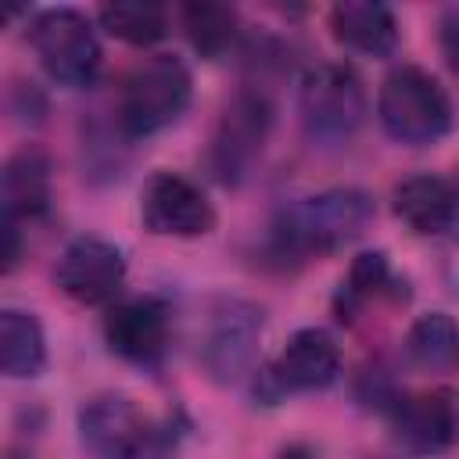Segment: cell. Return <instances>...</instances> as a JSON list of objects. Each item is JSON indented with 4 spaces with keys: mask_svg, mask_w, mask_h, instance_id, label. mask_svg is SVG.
<instances>
[{
    "mask_svg": "<svg viewBox=\"0 0 459 459\" xmlns=\"http://www.w3.org/2000/svg\"><path fill=\"white\" fill-rule=\"evenodd\" d=\"M373 222V197L359 186H333L283 204L273 219V247L290 258L333 255Z\"/></svg>",
    "mask_w": 459,
    "mask_h": 459,
    "instance_id": "1",
    "label": "cell"
},
{
    "mask_svg": "<svg viewBox=\"0 0 459 459\" xmlns=\"http://www.w3.org/2000/svg\"><path fill=\"white\" fill-rule=\"evenodd\" d=\"M79 437L93 459H165L176 448V427L147 416L126 394H93L79 409Z\"/></svg>",
    "mask_w": 459,
    "mask_h": 459,
    "instance_id": "2",
    "label": "cell"
},
{
    "mask_svg": "<svg viewBox=\"0 0 459 459\" xmlns=\"http://www.w3.org/2000/svg\"><path fill=\"white\" fill-rule=\"evenodd\" d=\"M377 115L384 133L405 147L437 143L452 129V100L445 86L420 65H402L380 82Z\"/></svg>",
    "mask_w": 459,
    "mask_h": 459,
    "instance_id": "3",
    "label": "cell"
},
{
    "mask_svg": "<svg viewBox=\"0 0 459 459\" xmlns=\"http://www.w3.org/2000/svg\"><path fill=\"white\" fill-rule=\"evenodd\" d=\"M194 97V79L183 57L176 54H154L140 61L118 93V129L133 140L154 136L165 126H172Z\"/></svg>",
    "mask_w": 459,
    "mask_h": 459,
    "instance_id": "4",
    "label": "cell"
},
{
    "mask_svg": "<svg viewBox=\"0 0 459 459\" xmlns=\"http://www.w3.org/2000/svg\"><path fill=\"white\" fill-rule=\"evenodd\" d=\"M298 108L305 133L316 143H348L366 122L362 79L337 61H319L301 75Z\"/></svg>",
    "mask_w": 459,
    "mask_h": 459,
    "instance_id": "5",
    "label": "cell"
},
{
    "mask_svg": "<svg viewBox=\"0 0 459 459\" xmlns=\"http://www.w3.org/2000/svg\"><path fill=\"white\" fill-rule=\"evenodd\" d=\"M29 39H32V50L39 54V65L47 68L54 82L72 86V90L93 86L104 54H100L93 22L79 7L39 11L29 25Z\"/></svg>",
    "mask_w": 459,
    "mask_h": 459,
    "instance_id": "6",
    "label": "cell"
},
{
    "mask_svg": "<svg viewBox=\"0 0 459 459\" xmlns=\"http://www.w3.org/2000/svg\"><path fill=\"white\" fill-rule=\"evenodd\" d=\"M269 129H273V100L255 86L240 90L222 108V115L212 129V143H208L212 176L226 186L244 183L247 172L255 169V161L262 158Z\"/></svg>",
    "mask_w": 459,
    "mask_h": 459,
    "instance_id": "7",
    "label": "cell"
},
{
    "mask_svg": "<svg viewBox=\"0 0 459 459\" xmlns=\"http://www.w3.org/2000/svg\"><path fill=\"white\" fill-rule=\"evenodd\" d=\"M262 308L244 298H219L201 337V366L215 384H237L251 373L262 337Z\"/></svg>",
    "mask_w": 459,
    "mask_h": 459,
    "instance_id": "8",
    "label": "cell"
},
{
    "mask_svg": "<svg viewBox=\"0 0 459 459\" xmlns=\"http://www.w3.org/2000/svg\"><path fill=\"white\" fill-rule=\"evenodd\" d=\"M337 373H341L337 341L323 326H305L283 344L276 362L269 369H262L255 394H262L265 402H276L294 391H323L337 380Z\"/></svg>",
    "mask_w": 459,
    "mask_h": 459,
    "instance_id": "9",
    "label": "cell"
},
{
    "mask_svg": "<svg viewBox=\"0 0 459 459\" xmlns=\"http://www.w3.org/2000/svg\"><path fill=\"white\" fill-rule=\"evenodd\" d=\"M140 219L154 237H204L215 230L212 201L179 172H154L143 183Z\"/></svg>",
    "mask_w": 459,
    "mask_h": 459,
    "instance_id": "10",
    "label": "cell"
},
{
    "mask_svg": "<svg viewBox=\"0 0 459 459\" xmlns=\"http://www.w3.org/2000/svg\"><path fill=\"white\" fill-rule=\"evenodd\" d=\"M54 280L79 305H108L126 287V255L104 237H75L61 251Z\"/></svg>",
    "mask_w": 459,
    "mask_h": 459,
    "instance_id": "11",
    "label": "cell"
},
{
    "mask_svg": "<svg viewBox=\"0 0 459 459\" xmlns=\"http://www.w3.org/2000/svg\"><path fill=\"white\" fill-rule=\"evenodd\" d=\"M169 326L172 316L161 298L154 294L126 298L111 305L104 316V341L118 359L136 366H154L169 348Z\"/></svg>",
    "mask_w": 459,
    "mask_h": 459,
    "instance_id": "12",
    "label": "cell"
},
{
    "mask_svg": "<svg viewBox=\"0 0 459 459\" xmlns=\"http://www.w3.org/2000/svg\"><path fill=\"white\" fill-rule=\"evenodd\" d=\"M387 416L394 437L412 452H441L459 437V412L448 391L394 394Z\"/></svg>",
    "mask_w": 459,
    "mask_h": 459,
    "instance_id": "13",
    "label": "cell"
},
{
    "mask_svg": "<svg viewBox=\"0 0 459 459\" xmlns=\"http://www.w3.org/2000/svg\"><path fill=\"white\" fill-rule=\"evenodd\" d=\"M50 154L39 143H22L4 165V219H43L50 212Z\"/></svg>",
    "mask_w": 459,
    "mask_h": 459,
    "instance_id": "14",
    "label": "cell"
},
{
    "mask_svg": "<svg viewBox=\"0 0 459 459\" xmlns=\"http://www.w3.org/2000/svg\"><path fill=\"white\" fill-rule=\"evenodd\" d=\"M330 32L341 47L366 54V57H387L398 47V22L387 4L377 0H341L330 7Z\"/></svg>",
    "mask_w": 459,
    "mask_h": 459,
    "instance_id": "15",
    "label": "cell"
},
{
    "mask_svg": "<svg viewBox=\"0 0 459 459\" xmlns=\"http://www.w3.org/2000/svg\"><path fill=\"white\" fill-rule=\"evenodd\" d=\"M394 215L412 230V233H441L452 230L459 219V190L430 172L409 176L394 186Z\"/></svg>",
    "mask_w": 459,
    "mask_h": 459,
    "instance_id": "16",
    "label": "cell"
},
{
    "mask_svg": "<svg viewBox=\"0 0 459 459\" xmlns=\"http://www.w3.org/2000/svg\"><path fill=\"white\" fill-rule=\"evenodd\" d=\"M47 366V337L32 312L4 308L0 312V369L11 380L36 377Z\"/></svg>",
    "mask_w": 459,
    "mask_h": 459,
    "instance_id": "17",
    "label": "cell"
},
{
    "mask_svg": "<svg viewBox=\"0 0 459 459\" xmlns=\"http://www.w3.org/2000/svg\"><path fill=\"white\" fill-rule=\"evenodd\" d=\"M409 359L427 373H452L459 369V323L448 312L420 316L405 333Z\"/></svg>",
    "mask_w": 459,
    "mask_h": 459,
    "instance_id": "18",
    "label": "cell"
},
{
    "mask_svg": "<svg viewBox=\"0 0 459 459\" xmlns=\"http://www.w3.org/2000/svg\"><path fill=\"white\" fill-rule=\"evenodd\" d=\"M398 298L394 290V276H391V265H387V255L384 251H362L351 269H348V280L341 283L337 298H333V308H337V319H355L359 308H366L369 301L377 298Z\"/></svg>",
    "mask_w": 459,
    "mask_h": 459,
    "instance_id": "19",
    "label": "cell"
},
{
    "mask_svg": "<svg viewBox=\"0 0 459 459\" xmlns=\"http://www.w3.org/2000/svg\"><path fill=\"white\" fill-rule=\"evenodd\" d=\"M179 18H183V29H186L194 50L204 57H222L240 36V18L230 4H212V0L183 4Z\"/></svg>",
    "mask_w": 459,
    "mask_h": 459,
    "instance_id": "20",
    "label": "cell"
},
{
    "mask_svg": "<svg viewBox=\"0 0 459 459\" xmlns=\"http://www.w3.org/2000/svg\"><path fill=\"white\" fill-rule=\"evenodd\" d=\"M100 25L133 47H151L165 39L169 32V11L161 4H143V0H118L100 7Z\"/></svg>",
    "mask_w": 459,
    "mask_h": 459,
    "instance_id": "21",
    "label": "cell"
},
{
    "mask_svg": "<svg viewBox=\"0 0 459 459\" xmlns=\"http://www.w3.org/2000/svg\"><path fill=\"white\" fill-rule=\"evenodd\" d=\"M441 50H445L448 65L459 72V7H448L441 14Z\"/></svg>",
    "mask_w": 459,
    "mask_h": 459,
    "instance_id": "22",
    "label": "cell"
},
{
    "mask_svg": "<svg viewBox=\"0 0 459 459\" xmlns=\"http://www.w3.org/2000/svg\"><path fill=\"white\" fill-rule=\"evenodd\" d=\"M276 459H312V448H305V445H290V448H283Z\"/></svg>",
    "mask_w": 459,
    "mask_h": 459,
    "instance_id": "23",
    "label": "cell"
},
{
    "mask_svg": "<svg viewBox=\"0 0 459 459\" xmlns=\"http://www.w3.org/2000/svg\"><path fill=\"white\" fill-rule=\"evenodd\" d=\"M448 283H452V290H459V244H455V251L448 258Z\"/></svg>",
    "mask_w": 459,
    "mask_h": 459,
    "instance_id": "24",
    "label": "cell"
},
{
    "mask_svg": "<svg viewBox=\"0 0 459 459\" xmlns=\"http://www.w3.org/2000/svg\"><path fill=\"white\" fill-rule=\"evenodd\" d=\"M455 190H459V186H455Z\"/></svg>",
    "mask_w": 459,
    "mask_h": 459,
    "instance_id": "25",
    "label": "cell"
}]
</instances>
